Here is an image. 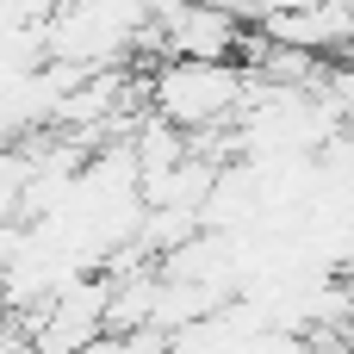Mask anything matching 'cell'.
<instances>
[{
    "label": "cell",
    "mask_w": 354,
    "mask_h": 354,
    "mask_svg": "<svg viewBox=\"0 0 354 354\" xmlns=\"http://www.w3.org/2000/svg\"><path fill=\"white\" fill-rule=\"evenodd\" d=\"M149 106L162 124L187 131V137H212L230 112L249 106V75L236 62H180L168 56L149 75Z\"/></svg>",
    "instance_id": "1"
}]
</instances>
